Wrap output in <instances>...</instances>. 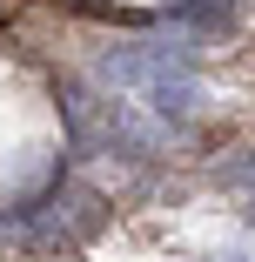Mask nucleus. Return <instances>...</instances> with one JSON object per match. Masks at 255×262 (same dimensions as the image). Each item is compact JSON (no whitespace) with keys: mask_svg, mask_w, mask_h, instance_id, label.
<instances>
[{"mask_svg":"<svg viewBox=\"0 0 255 262\" xmlns=\"http://www.w3.org/2000/svg\"><path fill=\"white\" fill-rule=\"evenodd\" d=\"M175 20H188V27H228L235 20V0H181V7H175Z\"/></svg>","mask_w":255,"mask_h":262,"instance_id":"nucleus-3","label":"nucleus"},{"mask_svg":"<svg viewBox=\"0 0 255 262\" xmlns=\"http://www.w3.org/2000/svg\"><path fill=\"white\" fill-rule=\"evenodd\" d=\"M181 68H195V47H175V40H114L94 61V74L114 94H148V88H161Z\"/></svg>","mask_w":255,"mask_h":262,"instance_id":"nucleus-2","label":"nucleus"},{"mask_svg":"<svg viewBox=\"0 0 255 262\" xmlns=\"http://www.w3.org/2000/svg\"><path fill=\"white\" fill-rule=\"evenodd\" d=\"M228 182H248V188H255V162H248V168H228Z\"/></svg>","mask_w":255,"mask_h":262,"instance_id":"nucleus-4","label":"nucleus"},{"mask_svg":"<svg viewBox=\"0 0 255 262\" xmlns=\"http://www.w3.org/2000/svg\"><path fill=\"white\" fill-rule=\"evenodd\" d=\"M61 115L74 128V148H101V155H161L168 141V128L134 115V101L94 94L87 81H61Z\"/></svg>","mask_w":255,"mask_h":262,"instance_id":"nucleus-1","label":"nucleus"}]
</instances>
